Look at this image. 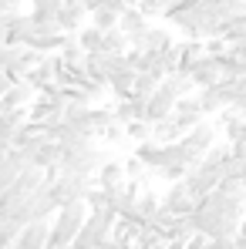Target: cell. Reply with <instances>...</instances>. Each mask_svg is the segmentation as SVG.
I'll return each mask as SVG.
<instances>
[{
    "instance_id": "6da1fadb",
    "label": "cell",
    "mask_w": 246,
    "mask_h": 249,
    "mask_svg": "<svg viewBox=\"0 0 246 249\" xmlns=\"http://www.w3.org/2000/svg\"><path fill=\"white\" fill-rule=\"evenodd\" d=\"M243 215H246V199L226 196L223 189H212L199 199V206L189 219H192L196 232H203L209 239H229L240 232Z\"/></svg>"
},
{
    "instance_id": "7a4b0ae2",
    "label": "cell",
    "mask_w": 246,
    "mask_h": 249,
    "mask_svg": "<svg viewBox=\"0 0 246 249\" xmlns=\"http://www.w3.org/2000/svg\"><path fill=\"white\" fill-rule=\"evenodd\" d=\"M165 20L172 27H179L186 37L192 41H206V37H219L223 31V17L216 7H206V3H196V0H179L172 7H165Z\"/></svg>"
},
{
    "instance_id": "3957f363",
    "label": "cell",
    "mask_w": 246,
    "mask_h": 249,
    "mask_svg": "<svg viewBox=\"0 0 246 249\" xmlns=\"http://www.w3.org/2000/svg\"><path fill=\"white\" fill-rule=\"evenodd\" d=\"M88 202H68V206H61L57 212H54V222H51V239L47 243H54V246L68 249L71 243H75V236L81 232L84 219H88Z\"/></svg>"
},
{
    "instance_id": "277c9868",
    "label": "cell",
    "mask_w": 246,
    "mask_h": 249,
    "mask_svg": "<svg viewBox=\"0 0 246 249\" xmlns=\"http://www.w3.org/2000/svg\"><path fill=\"white\" fill-rule=\"evenodd\" d=\"M47 182H51V196H54L57 209L68 206V202H81V199H88V192H91V175L61 172L57 178H47Z\"/></svg>"
},
{
    "instance_id": "5b68a950",
    "label": "cell",
    "mask_w": 246,
    "mask_h": 249,
    "mask_svg": "<svg viewBox=\"0 0 246 249\" xmlns=\"http://www.w3.org/2000/svg\"><path fill=\"white\" fill-rule=\"evenodd\" d=\"M162 206L169 212H175V215H192L196 206H199V196L186 185V178H179V182H169V192L162 196Z\"/></svg>"
},
{
    "instance_id": "8992f818",
    "label": "cell",
    "mask_w": 246,
    "mask_h": 249,
    "mask_svg": "<svg viewBox=\"0 0 246 249\" xmlns=\"http://www.w3.org/2000/svg\"><path fill=\"white\" fill-rule=\"evenodd\" d=\"M41 57H44L41 51L17 44V47H10V54H7V68H3V74H10L14 81H20V78H27V74L34 71V64H38Z\"/></svg>"
},
{
    "instance_id": "52a82bcc",
    "label": "cell",
    "mask_w": 246,
    "mask_h": 249,
    "mask_svg": "<svg viewBox=\"0 0 246 249\" xmlns=\"http://www.w3.org/2000/svg\"><path fill=\"white\" fill-rule=\"evenodd\" d=\"M175 101H179V94L169 88L165 81H159V88L152 91V98L145 101V122H162V118H169L172 115V108H175Z\"/></svg>"
},
{
    "instance_id": "ba28073f",
    "label": "cell",
    "mask_w": 246,
    "mask_h": 249,
    "mask_svg": "<svg viewBox=\"0 0 246 249\" xmlns=\"http://www.w3.org/2000/svg\"><path fill=\"white\" fill-rule=\"evenodd\" d=\"M216 135H219V128H216L212 122H206V118H203L199 124H192V128H189V131L182 135V142H186V145H189L192 152H199V155H206V152H209V148H212V145L219 142Z\"/></svg>"
},
{
    "instance_id": "9c48e42d",
    "label": "cell",
    "mask_w": 246,
    "mask_h": 249,
    "mask_svg": "<svg viewBox=\"0 0 246 249\" xmlns=\"http://www.w3.org/2000/svg\"><path fill=\"white\" fill-rule=\"evenodd\" d=\"M189 78L196 88H209V84H216L223 78V64H219V57L216 54H203L199 61H196V68L189 71Z\"/></svg>"
},
{
    "instance_id": "30bf717a",
    "label": "cell",
    "mask_w": 246,
    "mask_h": 249,
    "mask_svg": "<svg viewBox=\"0 0 246 249\" xmlns=\"http://www.w3.org/2000/svg\"><path fill=\"white\" fill-rule=\"evenodd\" d=\"M24 165H31V162H27V155H24L17 145L7 148V152H0V192L20 175V168H24Z\"/></svg>"
},
{
    "instance_id": "8fae6325",
    "label": "cell",
    "mask_w": 246,
    "mask_h": 249,
    "mask_svg": "<svg viewBox=\"0 0 246 249\" xmlns=\"http://www.w3.org/2000/svg\"><path fill=\"white\" fill-rule=\"evenodd\" d=\"M34 98H38V88L27 81V78H20V81H14L7 88V94L0 98V105L3 108H31Z\"/></svg>"
},
{
    "instance_id": "7c38bea8",
    "label": "cell",
    "mask_w": 246,
    "mask_h": 249,
    "mask_svg": "<svg viewBox=\"0 0 246 249\" xmlns=\"http://www.w3.org/2000/svg\"><path fill=\"white\" fill-rule=\"evenodd\" d=\"M84 17H88V7H84L81 0H64L61 10H57V27L68 31V34H78L81 24H84Z\"/></svg>"
},
{
    "instance_id": "4fadbf2b",
    "label": "cell",
    "mask_w": 246,
    "mask_h": 249,
    "mask_svg": "<svg viewBox=\"0 0 246 249\" xmlns=\"http://www.w3.org/2000/svg\"><path fill=\"white\" fill-rule=\"evenodd\" d=\"M172 118L179 122V128H182V131H189L192 124H199L206 118L203 108H199V98H192V94L179 98V101H175V108H172Z\"/></svg>"
},
{
    "instance_id": "5bb4252c",
    "label": "cell",
    "mask_w": 246,
    "mask_h": 249,
    "mask_svg": "<svg viewBox=\"0 0 246 249\" xmlns=\"http://www.w3.org/2000/svg\"><path fill=\"white\" fill-rule=\"evenodd\" d=\"M7 27H10V31H7V44L17 47V44L27 41V34L34 31V17H31V14H20V10H10V14H7Z\"/></svg>"
},
{
    "instance_id": "9a60e30c",
    "label": "cell",
    "mask_w": 246,
    "mask_h": 249,
    "mask_svg": "<svg viewBox=\"0 0 246 249\" xmlns=\"http://www.w3.org/2000/svg\"><path fill=\"white\" fill-rule=\"evenodd\" d=\"M172 44H175V41H172V34H169L165 27H152V24H149V31H145L142 37H135V41H132V47L162 54V51H169V47H172Z\"/></svg>"
},
{
    "instance_id": "2e32d148",
    "label": "cell",
    "mask_w": 246,
    "mask_h": 249,
    "mask_svg": "<svg viewBox=\"0 0 246 249\" xmlns=\"http://www.w3.org/2000/svg\"><path fill=\"white\" fill-rule=\"evenodd\" d=\"M118 31H122L125 37H128V44H132L135 37H142V34L149 31V17H145L138 7H128L122 17H118Z\"/></svg>"
},
{
    "instance_id": "e0dca14e",
    "label": "cell",
    "mask_w": 246,
    "mask_h": 249,
    "mask_svg": "<svg viewBox=\"0 0 246 249\" xmlns=\"http://www.w3.org/2000/svg\"><path fill=\"white\" fill-rule=\"evenodd\" d=\"M199 108H203V115H219L223 108H229V101H226V94H223V88L219 81L209 84V88H199Z\"/></svg>"
},
{
    "instance_id": "ac0fdd59",
    "label": "cell",
    "mask_w": 246,
    "mask_h": 249,
    "mask_svg": "<svg viewBox=\"0 0 246 249\" xmlns=\"http://www.w3.org/2000/svg\"><path fill=\"white\" fill-rule=\"evenodd\" d=\"M95 182H98L101 189H118V185H125V165L105 159V162L98 165V172H95Z\"/></svg>"
},
{
    "instance_id": "d6986e66",
    "label": "cell",
    "mask_w": 246,
    "mask_h": 249,
    "mask_svg": "<svg viewBox=\"0 0 246 249\" xmlns=\"http://www.w3.org/2000/svg\"><path fill=\"white\" fill-rule=\"evenodd\" d=\"M31 3H34L31 7L34 24H51V20H57V10H61L64 0H31Z\"/></svg>"
},
{
    "instance_id": "ffe728a7",
    "label": "cell",
    "mask_w": 246,
    "mask_h": 249,
    "mask_svg": "<svg viewBox=\"0 0 246 249\" xmlns=\"http://www.w3.org/2000/svg\"><path fill=\"white\" fill-rule=\"evenodd\" d=\"M135 68H128V71H122V74H115V78H108V91L118 98V101H125V98H132V84H135Z\"/></svg>"
},
{
    "instance_id": "44dd1931",
    "label": "cell",
    "mask_w": 246,
    "mask_h": 249,
    "mask_svg": "<svg viewBox=\"0 0 246 249\" xmlns=\"http://www.w3.org/2000/svg\"><path fill=\"white\" fill-rule=\"evenodd\" d=\"M182 135H186V131L179 128V122H175L172 115H169V118H162V122H155V124H152V138H155V142H179Z\"/></svg>"
},
{
    "instance_id": "7402d4cb",
    "label": "cell",
    "mask_w": 246,
    "mask_h": 249,
    "mask_svg": "<svg viewBox=\"0 0 246 249\" xmlns=\"http://www.w3.org/2000/svg\"><path fill=\"white\" fill-rule=\"evenodd\" d=\"M159 206H162V199H159L152 189H142L135 212H138V219H142V222H152V219H155V212H159Z\"/></svg>"
},
{
    "instance_id": "603a6c76",
    "label": "cell",
    "mask_w": 246,
    "mask_h": 249,
    "mask_svg": "<svg viewBox=\"0 0 246 249\" xmlns=\"http://www.w3.org/2000/svg\"><path fill=\"white\" fill-rule=\"evenodd\" d=\"M20 232H24V222L20 219H0V249H10L17 239H20Z\"/></svg>"
},
{
    "instance_id": "cb8c5ba5",
    "label": "cell",
    "mask_w": 246,
    "mask_h": 249,
    "mask_svg": "<svg viewBox=\"0 0 246 249\" xmlns=\"http://www.w3.org/2000/svg\"><path fill=\"white\" fill-rule=\"evenodd\" d=\"M219 37H226V44H233V41H246V10H243V14H236V17H229V20L223 24Z\"/></svg>"
},
{
    "instance_id": "d4e9b609",
    "label": "cell",
    "mask_w": 246,
    "mask_h": 249,
    "mask_svg": "<svg viewBox=\"0 0 246 249\" xmlns=\"http://www.w3.org/2000/svg\"><path fill=\"white\" fill-rule=\"evenodd\" d=\"M132 44H128V37H125L118 27H112V31H105V37H101V51L105 54H125Z\"/></svg>"
},
{
    "instance_id": "484cf974",
    "label": "cell",
    "mask_w": 246,
    "mask_h": 249,
    "mask_svg": "<svg viewBox=\"0 0 246 249\" xmlns=\"http://www.w3.org/2000/svg\"><path fill=\"white\" fill-rule=\"evenodd\" d=\"M155 88H159V78H155V74H149V71H138V74H135V84H132V94L149 101Z\"/></svg>"
},
{
    "instance_id": "4316f807",
    "label": "cell",
    "mask_w": 246,
    "mask_h": 249,
    "mask_svg": "<svg viewBox=\"0 0 246 249\" xmlns=\"http://www.w3.org/2000/svg\"><path fill=\"white\" fill-rule=\"evenodd\" d=\"M223 178H236V182L246 185V159L243 155H229L223 162Z\"/></svg>"
},
{
    "instance_id": "83f0119b",
    "label": "cell",
    "mask_w": 246,
    "mask_h": 249,
    "mask_svg": "<svg viewBox=\"0 0 246 249\" xmlns=\"http://www.w3.org/2000/svg\"><path fill=\"white\" fill-rule=\"evenodd\" d=\"M125 135L138 145V142H149L152 138V122H145V118H135V122L125 124Z\"/></svg>"
},
{
    "instance_id": "f1b7e54d",
    "label": "cell",
    "mask_w": 246,
    "mask_h": 249,
    "mask_svg": "<svg viewBox=\"0 0 246 249\" xmlns=\"http://www.w3.org/2000/svg\"><path fill=\"white\" fill-rule=\"evenodd\" d=\"M101 37H105V31H98L95 24L78 31V44H81L84 51H101Z\"/></svg>"
},
{
    "instance_id": "f546056e",
    "label": "cell",
    "mask_w": 246,
    "mask_h": 249,
    "mask_svg": "<svg viewBox=\"0 0 246 249\" xmlns=\"http://www.w3.org/2000/svg\"><path fill=\"white\" fill-rule=\"evenodd\" d=\"M122 138H128V135H125V124L118 122V118H112V122L101 128V142H108V145H118Z\"/></svg>"
},
{
    "instance_id": "4dcf8cb0",
    "label": "cell",
    "mask_w": 246,
    "mask_h": 249,
    "mask_svg": "<svg viewBox=\"0 0 246 249\" xmlns=\"http://www.w3.org/2000/svg\"><path fill=\"white\" fill-rule=\"evenodd\" d=\"M122 165H125V178H138V182H145V172H149V168H145V162H142L138 155L125 159Z\"/></svg>"
},
{
    "instance_id": "1f68e13d",
    "label": "cell",
    "mask_w": 246,
    "mask_h": 249,
    "mask_svg": "<svg viewBox=\"0 0 246 249\" xmlns=\"http://www.w3.org/2000/svg\"><path fill=\"white\" fill-rule=\"evenodd\" d=\"M138 10H142L149 20H152V17H165V3H162V0H142Z\"/></svg>"
},
{
    "instance_id": "d6a6232c",
    "label": "cell",
    "mask_w": 246,
    "mask_h": 249,
    "mask_svg": "<svg viewBox=\"0 0 246 249\" xmlns=\"http://www.w3.org/2000/svg\"><path fill=\"white\" fill-rule=\"evenodd\" d=\"M98 249H132V246L122 243V239H115V236H108V239H101V243H98Z\"/></svg>"
},
{
    "instance_id": "836d02e7",
    "label": "cell",
    "mask_w": 246,
    "mask_h": 249,
    "mask_svg": "<svg viewBox=\"0 0 246 249\" xmlns=\"http://www.w3.org/2000/svg\"><path fill=\"white\" fill-rule=\"evenodd\" d=\"M7 31H10V27H7V17H0V47L7 44Z\"/></svg>"
},
{
    "instance_id": "e575fe53",
    "label": "cell",
    "mask_w": 246,
    "mask_h": 249,
    "mask_svg": "<svg viewBox=\"0 0 246 249\" xmlns=\"http://www.w3.org/2000/svg\"><path fill=\"white\" fill-rule=\"evenodd\" d=\"M84 7H88V14H91V10H98V7H101V0H81Z\"/></svg>"
},
{
    "instance_id": "d590c367",
    "label": "cell",
    "mask_w": 246,
    "mask_h": 249,
    "mask_svg": "<svg viewBox=\"0 0 246 249\" xmlns=\"http://www.w3.org/2000/svg\"><path fill=\"white\" fill-rule=\"evenodd\" d=\"M125 3H128V7H138V3H142V0H125Z\"/></svg>"
},
{
    "instance_id": "8d00e7d4",
    "label": "cell",
    "mask_w": 246,
    "mask_h": 249,
    "mask_svg": "<svg viewBox=\"0 0 246 249\" xmlns=\"http://www.w3.org/2000/svg\"><path fill=\"white\" fill-rule=\"evenodd\" d=\"M162 3H165V7H172V3H179V0H162Z\"/></svg>"
},
{
    "instance_id": "74e56055",
    "label": "cell",
    "mask_w": 246,
    "mask_h": 249,
    "mask_svg": "<svg viewBox=\"0 0 246 249\" xmlns=\"http://www.w3.org/2000/svg\"><path fill=\"white\" fill-rule=\"evenodd\" d=\"M68 249H75V246H68Z\"/></svg>"
}]
</instances>
